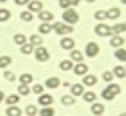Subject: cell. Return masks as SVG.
<instances>
[{
    "mask_svg": "<svg viewBox=\"0 0 126 116\" xmlns=\"http://www.w3.org/2000/svg\"><path fill=\"white\" fill-rule=\"evenodd\" d=\"M120 94V84H116V82H110V84L104 86V90L98 94L104 102H110V100H114V98Z\"/></svg>",
    "mask_w": 126,
    "mask_h": 116,
    "instance_id": "1",
    "label": "cell"
},
{
    "mask_svg": "<svg viewBox=\"0 0 126 116\" xmlns=\"http://www.w3.org/2000/svg\"><path fill=\"white\" fill-rule=\"evenodd\" d=\"M78 20H80V14L76 12V8H66L64 12H62V22L64 24L74 26V24H78Z\"/></svg>",
    "mask_w": 126,
    "mask_h": 116,
    "instance_id": "2",
    "label": "cell"
},
{
    "mask_svg": "<svg viewBox=\"0 0 126 116\" xmlns=\"http://www.w3.org/2000/svg\"><path fill=\"white\" fill-rule=\"evenodd\" d=\"M72 30H74V26H70V24H64V22H52V32H56V34H60V36H70Z\"/></svg>",
    "mask_w": 126,
    "mask_h": 116,
    "instance_id": "3",
    "label": "cell"
},
{
    "mask_svg": "<svg viewBox=\"0 0 126 116\" xmlns=\"http://www.w3.org/2000/svg\"><path fill=\"white\" fill-rule=\"evenodd\" d=\"M94 34L100 36V38H110V36H112V30H110V26L106 22H96V26H94Z\"/></svg>",
    "mask_w": 126,
    "mask_h": 116,
    "instance_id": "4",
    "label": "cell"
},
{
    "mask_svg": "<svg viewBox=\"0 0 126 116\" xmlns=\"http://www.w3.org/2000/svg\"><path fill=\"white\" fill-rule=\"evenodd\" d=\"M82 54L88 56V58H96V56L100 54V46H98V42H86Z\"/></svg>",
    "mask_w": 126,
    "mask_h": 116,
    "instance_id": "5",
    "label": "cell"
},
{
    "mask_svg": "<svg viewBox=\"0 0 126 116\" xmlns=\"http://www.w3.org/2000/svg\"><path fill=\"white\" fill-rule=\"evenodd\" d=\"M34 58H36L38 62H48V58H50L48 48H46V46H36V48H34Z\"/></svg>",
    "mask_w": 126,
    "mask_h": 116,
    "instance_id": "6",
    "label": "cell"
},
{
    "mask_svg": "<svg viewBox=\"0 0 126 116\" xmlns=\"http://www.w3.org/2000/svg\"><path fill=\"white\" fill-rule=\"evenodd\" d=\"M72 72H74L76 76H80V78L86 76V74H88V64H86V62H76V64L72 66Z\"/></svg>",
    "mask_w": 126,
    "mask_h": 116,
    "instance_id": "7",
    "label": "cell"
},
{
    "mask_svg": "<svg viewBox=\"0 0 126 116\" xmlns=\"http://www.w3.org/2000/svg\"><path fill=\"white\" fill-rule=\"evenodd\" d=\"M80 84L84 86V88H92V86H96L98 84V76H94V74H86V76H82V82Z\"/></svg>",
    "mask_w": 126,
    "mask_h": 116,
    "instance_id": "8",
    "label": "cell"
},
{
    "mask_svg": "<svg viewBox=\"0 0 126 116\" xmlns=\"http://www.w3.org/2000/svg\"><path fill=\"white\" fill-rule=\"evenodd\" d=\"M60 48L62 50H72V48H76V42H74V38L72 36H62L60 38Z\"/></svg>",
    "mask_w": 126,
    "mask_h": 116,
    "instance_id": "9",
    "label": "cell"
},
{
    "mask_svg": "<svg viewBox=\"0 0 126 116\" xmlns=\"http://www.w3.org/2000/svg\"><path fill=\"white\" fill-rule=\"evenodd\" d=\"M36 16H38L40 22H46V24H52V22H54V14H52L50 10H40Z\"/></svg>",
    "mask_w": 126,
    "mask_h": 116,
    "instance_id": "10",
    "label": "cell"
},
{
    "mask_svg": "<svg viewBox=\"0 0 126 116\" xmlns=\"http://www.w3.org/2000/svg\"><path fill=\"white\" fill-rule=\"evenodd\" d=\"M120 8H116V6H112V8H108L106 10V20H112V22H118L120 20Z\"/></svg>",
    "mask_w": 126,
    "mask_h": 116,
    "instance_id": "11",
    "label": "cell"
},
{
    "mask_svg": "<svg viewBox=\"0 0 126 116\" xmlns=\"http://www.w3.org/2000/svg\"><path fill=\"white\" fill-rule=\"evenodd\" d=\"M26 10H28V12H32V14L36 16L40 10H44V6H42V2H40V0H30V2H28V6H26Z\"/></svg>",
    "mask_w": 126,
    "mask_h": 116,
    "instance_id": "12",
    "label": "cell"
},
{
    "mask_svg": "<svg viewBox=\"0 0 126 116\" xmlns=\"http://www.w3.org/2000/svg\"><path fill=\"white\" fill-rule=\"evenodd\" d=\"M60 78H56V76H50V78H46V82H44V88H48V90H56V88H60Z\"/></svg>",
    "mask_w": 126,
    "mask_h": 116,
    "instance_id": "13",
    "label": "cell"
},
{
    "mask_svg": "<svg viewBox=\"0 0 126 116\" xmlns=\"http://www.w3.org/2000/svg\"><path fill=\"white\" fill-rule=\"evenodd\" d=\"M68 90H70V92H68V94H72V96H74V98H76V96H82V94H84V90H86V88H84V86H82V84H80V82H76V84H70V88H68Z\"/></svg>",
    "mask_w": 126,
    "mask_h": 116,
    "instance_id": "14",
    "label": "cell"
},
{
    "mask_svg": "<svg viewBox=\"0 0 126 116\" xmlns=\"http://www.w3.org/2000/svg\"><path fill=\"white\" fill-rule=\"evenodd\" d=\"M52 102H54L52 94H46V92H44V94H40V96H38V104H40L42 108H44V106H52Z\"/></svg>",
    "mask_w": 126,
    "mask_h": 116,
    "instance_id": "15",
    "label": "cell"
},
{
    "mask_svg": "<svg viewBox=\"0 0 126 116\" xmlns=\"http://www.w3.org/2000/svg\"><path fill=\"white\" fill-rule=\"evenodd\" d=\"M82 100L86 102V104H94L98 100V94L96 92H92V90H84V94H82Z\"/></svg>",
    "mask_w": 126,
    "mask_h": 116,
    "instance_id": "16",
    "label": "cell"
},
{
    "mask_svg": "<svg viewBox=\"0 0 126 116\" xmlns=\"http://www.w3.org/2000/svg\"><path fill=\"white\" fill-rule=\"evenodd\" d=\"M110 46H114V50H116V48H122V46H124V36H122V34L110 36Z\"/></svg>",
    "mask_w": 126,
    "mask_h": 116,
    "instance_id": "17",
    "label": "cell"
},
{
    "mask_svg": "<svg viewBox=\"0 0 126 116\" xmlns=\"http://www.w3.org/2000/svg\"><path fill=\"white\" fill-rule=\"evenodd\" d=\"M104 110H106V108H104V104H102V102H98V100L94 102V104H90V112H92L94 116H100V114H104Z\"/></svg>",
    "mask_w": 126,
    "mask_h": 116,
    "instance_id": "18",
    "label": "cell"
},
{
    "mask_svg": "<svg viewBox=\"0 0 126 116\" xmlns=\"http://www.w3.org/2000/svg\"><path fill=\"white\" fill-rule=\"evenodd\" d=\"M68 60H70V62H74V64H76V62H82V60H84V54H82L80 50H76V48H72V50H70V58H68Z\"/></svg>",
    "mask_w": 126,
    "mask_h": 116,
    "instance_id": "19",
    "label": "cell"
},
{
    "mask_svg": "<svg viewBox=\"0 0 126 116\" xmlns=\"http://www.w3.org/2000/svg\"><path fill=\"white\" fill-rule=\"evenodd\" d=\"M4 102H6V106H16L20 102V96L18 94H8V96H4Z\"/></svg>",
    "mask_w": 126,
    "mask_h": 116,
    "instance_id": "20",
    "label": "cell"
},
{
    "mask_svg": "<svg viewBox=\"0 0 126 116\" xmlns=\"http://www.w3.org/2000/svg\"><path fill=\"white\" fill-rule=\"evenodd\" d=\"M22 114H24V110H22L18 104H16V106H8V108H6V116H22Z\"/></svg>",
    "mask_w": 126,
    "mask_h": 116,
    "instance_id": "21",
    "label": "cell"
},
{
    "mask_svg": "<svg viewBox=\"0 0 126 116\" xmlns=\"http://www.w3.org/2000/svg\"><path fill=\"white\" fill-rule=\"evenodd\" d=\"M110 30H112V36L122 34V32H126V24L124 22H114V26H110Z\"/></svg>",
    "mask_w": 126,
    "mask_h": 116,
    "instance_id": "22",
    "label": "cell"
},
{
    "mask_svg": "<svg viewBox=\"0 0 126 116\" xmlns=\"http://www.w3.org/2000/svg\"><path fill=\"white\" fill-rule=\"evenodd\" d=\"M42 38H44V36H40L38 32H36V34H32V36H28V44H32L34 48H36V46H42Z\"/></svg>",
    "mask_w": 126,
    "mask_h": 116,
    "instance_id": "23",
    "label": "cell"
},
{
    "mask_svg": "<svg viewBox=\"0 0 126 116\" xmlns=\"http://www.w3.org/2000/svg\"><path fill=\"white\" fill-rule=\"evenodd\" d=\"M114 58H116L118 62H124V64H126V48H124V46L114 50Z\"/></svg>",
    "mask_w": 126,
    "mask_h": 116,
    "instance_id": "24",
    "label": "cell"
},
{
    "mask_svg": "<svg viewBox=\"0 0 126 116\" xmlns=\"http://www.w3.org/2000/svg\"><path fill=\"white\" fill-rule=\"evenodd\" d=\"M50 32H52V24L40 22V26H38V34H40V36H46V34H50Z\"/></svg>",
    "mask_w": 126,
    "mask_h": 116,
    "instance_id": "25",
    "label": "cell"
},
{
    "mask_svg": "<svg viewBox=\"0 0 126 116\" xmlns=\"http://www.w3.org/2000/svg\"><path fill=\"white\" fill-rule=\"evenodd\" d=\"M18 80H20V84H24V86H30L34 82V76L32 74H28V72H24L22 76H18Z\"/></svg>",
    "mask_w": 126,
    "mask_h": 116,
    "instance_id": "26",
    "label": "cell"
},
{
    "mask_svg": "<svg viewBox=\"0 0 126 116\" xmlns=\"http://www.w3.org/2000/svg\"><path fill=\"white\" fill-rule=\"evenodd\" d=\"M110 72L114 74V78H124V76H126V68H124L122 64H118V66H114V70H110Z\"/></svg>",
    "mask_w": 126,
    "mask_h": 116,
    "instance_id": "27",
    "label": "cell"
},
{
    "mask_svg": "<svg viewBox=\"0 0 126 116\" xmlns=\"http://www.w3.org/2000/svg\"><path fill=\"white\" fill-rule=\"evenodd\" d=\"M60 102L64 104V106H74V104H76V98H74L72 94H64V96L60 98Z\"/></svg>",
    "mask_w": 126,
    "mask_h": 116,
    "instance_id": "28",
    "label": "cell"
},
{
    "mask_svg": "<svg viewBox=\"0 0 126 116\" xmlns=\"http://www.w3.org/2000/svg\"><path fill=\"white\" fill-rule=\"evenodd\" d=\"M72 66H74V62H70V60L66 58V60H62V62L58 64V68H60L62 72H70V70H72Z\"/></svg>",
    "mask_w": 126,
    "mask_h": 116,
    "instance_id": "29",
    "label": "cell"
},
{
    "mask_svg": "<svg viewBox=\"0 0 126 116\" xmlns=\"http://www.w3.org/2000/svg\"><path fill=\"white\" fill-rule=\"evenodd\" d=\"M20 52H22L24 56H30V54H34V46L26 42V44H22V46H20Z\"/></svg>",
    "mask_w": 126,
    "mask_h": 116,
    "instance_id": "30",
    "label": "cell"
},
{
    "mask_svg": "<svg viewBox=\"0 0 126 116\" xmlns=\"http://www.w3.org/2000/svg\"><path fill=\"white\" fill-rule=\"evenodd\" d=\"M12 64L10 56H0V70H8V66Z\"/></svg>",
    "mask_w": 126,
    "mask_h": 116,
    "instance_id": "31",
    "label": "cell"
},
{
    "mask_svg": "<svg viewBox=\"0 0 126 116\" xmlns=\"http://www.w3.org/2000/svg\"><path fill=\"white\" fill-rule=\"evenodd\" d=\"M24 114H26V116H38V106L28 104V106L24 108Z\"/></svg>",
    "mask_w": 126,
    "mask_h": 116,
    "instance_id": "32",
    "label": "cell"
},
{
    "mask_svg": "<svg viewBox=\"0 0 126 116\" xmlns=\"http://www.w3.org/2000/svg\"><path fill=\"white\" fill-rule=\"evenodd\" d=\"M20 20H22V22H32V20H34V14L28 12V10H22V12H20Z\"/></svg>",
    "mask_w": 126,
    "mask_h": 116,
    "instance_id": "33",
    "label": "cell"
},
{
    "mask_svg": "<svg viewBox=\"0 0 126 116\" xmlns=\"http://www.w3.org/2000/svg\"><path fill=\"white\" fill-rule=\"evenodd\" d=\"M10 16H12V14H10L8 8H0V22H8Z\"/></svg>",
    "mask_w": 126,
    "mask_h": 116,
    "instance_id": "34",
    "label": "cell"
},
{
    "mask_svg": "<svg viewBox=\"0 0 126 116\" xmlns=\"http://www.w3.org/2000/svg\"><path fill=\"white\" fill-rule=\"evenodd\" d=\"M26 42H28V38H26L24 34H20V32H18V34H14V44L22 46V44H26Z\"/></svg>",
    "mask_w": 126,
    "mask_h": 116,
    "instance_id": "35",
    "label": "cell"
},
{
    "mask_svg": "<svg viewBox=\"0 0 126 116\" xmlns=\"http://www.w3.org/2000/svg\"><path fill=\"white\" fill-rule=\"evenodd\" d=\"M38 114H40V116H54V108H52V106H44V108L38 110Z\"/></svg>",
    "mask_w": 126,
    "mask_h": 116,
    "instance_id": "36",
    "label": "cell"
},
{
    "mask_svg": "<svg viewBox=\"0 0 126 116\" xmlns=\"http://www.w3.org/2000/svg\"><path fill=\"white\" fill-rule=\"evenodd\" d=\"M94 18H96V22H106V10H96Z\"/></svg>",
    "mask_w": 126,
    "mask_h": 116,
    "instance_id": "37",
    "label": "cell"
},
{
    "mask_svg": "<svg viewBox=\"0 0 126 116\" xmlns=\"http://www.w3.org/2000/svg\"><path fill=\"white\" fill-rule=\"evenodd\" d=\"M30 92H34V94H44V84H32L30 86Z\"/></svg>",
    "mask_w": 126,
    "mask_h": 116,
    "instance_id": "38",
    "label": "cell"
},
{
    "mask_svg": "<svg viewBox=\"0 0 126 116\" xmlns=\"http://www.w3.org/2000/svg\"><path fill=\"white\" fill-rule=\"evenodd\" d=\"M100 78H102V80L106 82V84H110V82H114V74L110 72V70H108V72H102V76H100Z\"/></svg>",
    "mask_w": 126,
    "mask_h": 116,
    "instance_id": "39",
    "label": "cell"
},
{
    "mask_svg": "<svg viewBox=\"0 0 126 116\" xmlns=\"http://www.w3.org/2000/svg\"><path fill=\"white\" fill-rule=\"evenodd\" d=\"M2 78H4L6 82H14V80H16V74H14V72H10V70H4Z\"/></svg>",
    "mask_w": 126,
    "mask_h": 116,
    "instance_id": "40",
    "label": "cell"
},
{
    "mask_svg": "<svg viewBox=\"0 0 126 116\" xmlns=\"http://www.w3.org/2000/svg\"><path fill=\"white\" fill-rule=\"evenodd\" d=\"M16 94H18V96H28V94H30V86H24V84H20Z\"/></svg>",
    "mask_w": 126,
    "mask_h": 116,
    "instance_id": "41",
    "label": "cell"
},
{
    "mask_svg": "<svg viewBox=\"0 0 126 116\" xmlns=\"http://www.w3.org/2000/svg\"><path fill=\"white\" fill-rule=\"evenodd\" d=\"M58 4H60V8H62V10H66V8H72L70 0H58Z\"/></svg>",
    "mask_w": 126,
    "mask_h": 116,
    "instance_id": "42",
    "label": "cell"
},
{
    "mask_svg": "<svg viewBox=\"0 0 126 116\" xmlns=\"http://www.w3.org/2000/svg\"><path fill=\"white\" fill-rule=\"evenodd\" d=\"M28 2H30V0H14L16 6H28Z\"/></svg>",
    "mask_w": 126,
    "mask_h": 116,
    "instance_id": "43",
    "label": "cell"
},
{
    "mask_svg": "<svg viewBox=\"0 0 126 116\" xmlns=\"http://www.w3.org/2000/svg\"><path fill=\"white\" fill-rule=\"evenodd\" d=\"M80 2H82V0H70V4H72V8H76V6L80 4Z\"/></svg>",
    "mask_w": 126,
    "mask_h": 116,
    "instance_id": "44",
    "label": "cell"
},
{
    "mask_svg": "<svg viewBox=\"0 0 126 116\" xmlns=\"http://www.w3.org/2000/svg\"><path fill=\"white\" fill-rule=\"evenodd\" d=\"M4 96H6V94H4L2 90H0V104H2V102H4Z\"/></svg>",
    "mask_w": 126,
    "mask_h": 116,
    "instance_id": "45",
    "label": "cell"
},
{
    "mask_svg": "<svg viewBox=\"0 0 126 116\" xmlns=\"http://www.w3.org/2000/svg\"><path fill=\"white\" fill-rule=\"evenodd\" d=\"M84 2H86V4H94V2H96V0H84Z\"/></svg>",
    "mask_w": 126,
    "mask_h": 116,
    "instance_id": "46",
    "label": "cell"
},
{
    "mask_svg": "<svg viewBox=\"0 0 126 116\" xmlns=\"http://www.w3.org/2000/svg\"><path fill=\"white\" fill-rule=\"evenodd\" d=\"M118 116H126V112H120V114H118Z\"/></svg>",
    "mask_w": 126,
    "mask_h": 116,
    "instance_id": "47",
    "label": "cell"
},
{
    "mask_svg": "<svg viewBox=\"0 0 126 116\" xmlns=\"http://www.w3.org/2000/svg\"><path fill=\"white\" fill-rule=\"evenodd\" d=\"M0 2H2V4H4V2H8V0H0Z\"/></svg>",
    "mask_w": 126,
    "mask_h": 116,
    "instance_id": "48",
    "label": "cell"
},
{
    "mask_svg": "<svg viewBox=\"0 0 126 116\" xmlns=\"http://www.w3.org/2000/svg\"><path fill=\"white\" fill-rule=\"evenodd\" d=\"M120 2H122V4H126V0H120Z\"/></svg>",
    "mask_w": 126,
    "mask_h": 116,
    "instance_id": "49",
    "label": "cell"
},
{
    "mask_svg": "<svg viewBox=\"0 0 126 116\" xmlns=\"http://www.w3.org/2000/svg\"><path fill=\"white\" fill-rule=\"evenodd\" d=\"M124 68H126V64H124Z\"/></svg>",
    "mask_w": 126,
    "mask_h": 116,
    "instance_id": "50",
    "label": "cell"
},
{
    "mask_svg": "<svg viewBox=\"0 0 126 116\" xmlns=\"http://www.w3.org/2000/svg\"><path fill=\"white\" fill-rule=\"evenodd\" d=\"M100 116H104V114H100Z\"/></svg>",
    "mask_w": 126,
    "mask_h": 116,
    "instance_id": "51",
    "label": "cell"
},
{
    "mask_svg": "<svg viewBox=\"0 0 126 116\" xmlns=\"http://www.w3.org/2000/svg\"><path fill=\"white\" fill-rule=\"evenodd\" d=\"M124 24H126V22H124Z\"/></svg>",
    "mask_w": 126,
    "mask_h": 116,
    "instance_id": "52",
    "label": "cell"
}]
</instances>
